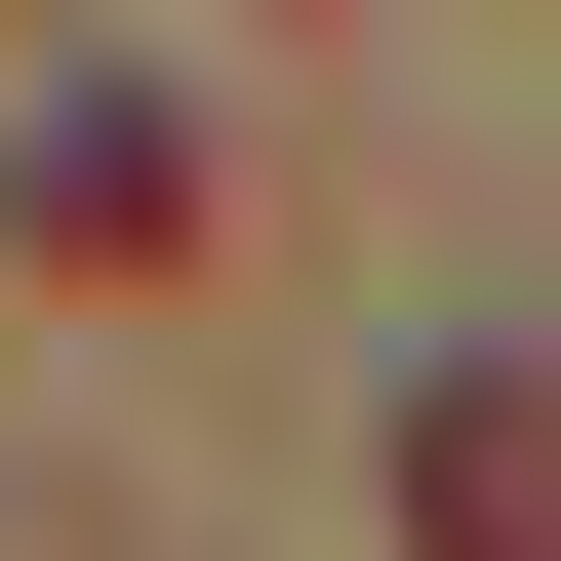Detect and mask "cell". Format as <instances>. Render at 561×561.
I'll return each mask as SVG.
<instances>
[{"instance_id":"6da1fadb","label":"cell","mask_w":561,"mask_h":561,"mask_svg":"<svg viewBox=\"0 0 561 561\" xmlns=\"http://www.w3.org/2000/svg\"><path fill=\"white\" fill-rule=\"evenodd\" d=\"M0 201H41V280H161V241H201V121H161V81H41Z\"/></svg>"},{"instance_id":"7a4b0ae2","label":"cell","mask_w":561,"mask_h":561,"mask_svg":"<svg viewBox=\"0 0 561 561\" xmlns=\"http://www.w3.org/2000/svg\"><path fill=\"white\" fill-rule=\"evenodd\" d=\"M401 522L442 561H561V401H401Z\"/></svg>"}]
</instances>
